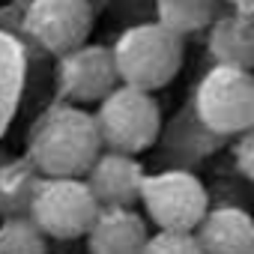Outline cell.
Wrapping results in <instances>:
<instances>
[{"mask_svg":"<svg viewBox=\"0 0 254 254\" xmlns=\"http://www.w3.org/2000/svg\"><path fill=\"white\" fill-rule=\"evenodd\" d=\"M96 117L81 105H51L27 135V162L39 177H84L102 153Z\"/></svg>","mask_w":254,"mask_h":254,"instance_id":"1","label":"cell"},{"mask_svg":"<svg viewBox=\"0 0 254 254\" xmlns=\"http://www.w3.org/2000/svg\"><path fill=\"white\" fill-rule=\"evenodd\" d=\"M120 84H129L147 93L174 84L186 63V39L162 27L159 21L135 24L111 45Z\"/></svg>","mask_w":254,"mask_h":254,"instance_id":"2","label":"cell"},{"mask_svg":"<svg viewBox=\"0 0 254 254\" xmlns=\"http://www.w3.org/2000/svg\"><path fill=\"white\" fill-rule=\"evenodd\" d=\"M96 129L105 150L141 156L153 150L162 135V105L153 93L117 84L99 105H96Z\"/></svg>","mask_w":254,"mask_h":254,"instance_id":"3","label":"cell"},{"mask_svg":"<svg viewBox=\"0 0 254 254\" xmlns=\"http://www.w3.org/2000/svg\"><path fill=\"white\" fill-rule=\"evenodd\" d=\"M194 114L218 138H239L254 129V72L212 63L194 90Z\"/></svg>","mask_w":254,"mask_h":254,"instance_id":"4","label":"cell"},{"mask_svg":"<svg viewBox=\"0 0 254 254\" xmlns=\"http://www.w3.org/2000/svg\"><path fill=\"white\" fill-rule=\"evenodd\" d=\"M99 209L84 177H39L27 203V215L45 239L60 242L84 239Z\"/></svg>","mask_w":254,"mask_h":254,"instance_id":"5","label":"cell"},{"mask_svg":"<svg viewBox=\"0 0 254 254\" xmlns=\"http://www.w3.org/2000/svg\"><path fill=\"white\" fill-rule=\"evenodd\" d=\"M138 203L156 230L194 233V227L209 212V191L191 171H159L147 174Z\"/></svg>","mask_w":254,"mask_h":254,"instance_id":"6","label":"cell"},{"mask_svg":"<svg viewBox=\"0 0 254 254\" xmlns=\"http://www.w3.org/2000/svg\"><path fill=\"white\" fill-rule=\"evenodd\" d=\"M93 3L90 0H30L24 12L27 36L48 54H66L84 45L93 33Z\"/></svg>","mask_w":254,"mask_h":254,"instance_id":"7","label":"cell"},{"mask_svg":"<svg viewBox=\"0 0 254 254\" xmlns=\"http://www.w3.org/2000/svg\"><path fill=\"white\" fill-rule=\"evenodd\" d=\"M117 84H120V75H117L114 54L108 45L84 42V45L60 54L57 87L69 105H81V108L99 105Z\"/></svg>","mask_w":254,"mask_h":254,"instance_id":"8","label":"cell"},{"mask_svg":"<svg viewBox=\"0 0 254 254\" xmlns=\"http://www.w3.org/2000/svg\"><path fill=\"white\" fill-rule=\"evenodd\" d=\"M144 168L138 156H126L114 150H102L93 168L84 174L99 206H135L144 186Z\"/></svg>","mask_w":254,"mask_h":254,"instance_id":"9","label":"cell"},{"mask_svg":"<svg viewBox=\"0 0 254 254\" xmlns=\"http://www.w3.org/2000/svg\"><path fill=\"white\" fill-rule=\"evenodd\" d=\"M84 239L90 254H141L150 221L135 206H102Z\"/></svg>","mask_w":254,"mask_h":254,"instance_id":"10","label":"cell"},{"mask_svg":"<svg viewBox=\"0 0 254 254\" xmlns=\"http://www.w3.org/2000/svg\"><path fill=\"white\" fill-rule=\"evenodd\" d=\"M194 236L203 254H254V215L242 206H209Z\"/></svg>","mask_w":254,"mask_h":254,"instance_id":"11","label":"cell"},{"mask_svg":"<svg viewBox=\"0 0 254 254\" xmlns=\"http://www.w3.org/2000/svg\"><path fill=\"white\" fill-rule=\"evenodd\" d=\"M206 51L218 66L254 72V12H218L206 30Z\"/></svg>","mask_w":254,"mask_h":254,"instance_id":"12","label":"cell"},{"mask_svg":"<svg viewBox=\"0 0 254 254\" xmlns=\"http://www.w3.org/2000/svg\"><path fill=\"white\" fill-rule=\"evenodd\" d=\"M221 0H156V21L180 39L206 33L218 18Z\"/></svg>","mask_w":254,"mask_h":254,"instance_id":"13","label":"cell"},{"mask_svg":"<svg viewBox=\"0 0 254 254\" xmlns=\"http://www.w3.org/2000/svg\"><path fill=\"white\" fill-rule=\"evenodd\" d=\"M36 183L39 174L27 159L0 165V215H27V203Z\"/></svg>","mask_w":254,"mask_h":254,"instance_id":"14","label":"cell"},{"mask_svg":"<svg viewBox=\"0 0 254 254\" xmlns=\"http://www.w3.org/2000/svg\"><path fill=\"white\" fill-rule=\"evenodd\" d=\"M0 254H48V239L30 215H9L0 224Z\"/></svg>","mask_w":254,"mask_h":254,"instance_id":"15","label":"cell"},{"mask_svg":"<svg viewBox=\"0 0 254 254\" xmlns=\"http://www.w3.org/2000/svg\"><path fill=\"white\" fill-rule=\"evenodd\" d=\"M141 254H203V251H200V242L194 233L156 230V233H150Z\"/></svg>","mask_w":254,"mask_h":254,"instance_id":"16","label":"cell"},{"mask_svg":"<svg viewBox=\"0 0 254 254\" xmlns=\"http://www.w3.org/2000/svg\"><path fill=\"white\" fill-rule=\"evenodd\" d=\"M233 165H236V171L245 180L254 183V129H248L245 135L236 138V144H233Z\"/></svg>","mask_w":254,"mask_h":254,"instance_id":"17","label":"cell"},{"mask_svg":"<svg viewBox=\"0 0 254 254\" xmlns=\"http://www.w3.org/2000/svg\"><path fill=\"white\" fill-rule=\"evenodd\" d=\"M224 3L236 12H254V0H224Z\"/></svg>","mask_w":254,"mask_h":254,"instance_id":"18","label":"cell"}]
</instances>
